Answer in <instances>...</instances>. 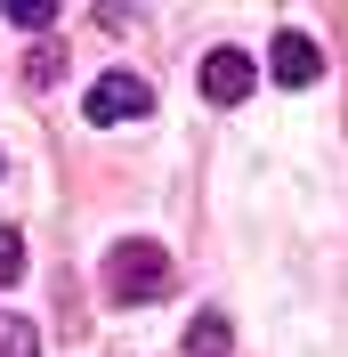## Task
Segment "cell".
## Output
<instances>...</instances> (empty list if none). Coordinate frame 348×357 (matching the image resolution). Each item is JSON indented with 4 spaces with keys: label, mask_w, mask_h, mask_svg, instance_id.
Here are the masks:
<instances>
[{
    "label": "cell",
    "mask_w": 348,
    "mask_h": 357,
    "mask_svg": "<svg viewBox=\"0 0 348 357\" xmlns=\"http://www.w3.org/2000/svg\"><path fill=\"white\" fill-rule=\"evenodd\" d=\"M57 66H65L57 49H33V57H24V82H33V89H49V82H57Z\"/></svg>",
    "instance_id": "9c48e42d"
},
{
    "label": "cell",
    "mask_w": 348,
    "mask_h": 357,
    "mask_svg": "<svg viewBox=\"0 0 348 357\" xmlns=\"http://www.w3.org/2000/svg\"><path fill=\"white\" fill-rule=\"evenodd\" d=\"M162 292H171V252L162 244L138 236V244H113L106 252V301L130 309V301H162Z\"/></svg>",
    "instance_id": "6da1fadb"
},
{
    "label": "cell",
    "mask_w": 348,
    "mask_h": 357,
    "mask_svg": "<svg viewBox=\"0 0 348 357\" xmlns=\"http://www.w3.org/2000/svg\"><path fill=\"white\" fill-rule=\"evenodd\" d=\"M8 24H24V33H49V24H57V0H8Z\"/></svg>",
    "instance_id": "8992f818"
},
{
    "label": "cell",
    "mask_w": 348,
    "mask_h": 357,
    "mask_svg": "<svg viewBox=\"0 0 348 357\" xmlns=\"http://www.w3.org/2000/svg\"><path fill=\"white\" fill-rule=\"evenodd\" d=\"M0 357H41V341H33L24 317H0Z\"/></svg>",
    "instance_id": "52a82bcc"
},
{
    "label": "cell",
    "mask_w": 348,
    "mask_h": 357,
    "mask_svg": "<svg viewBox=\"0 0 348 357\" xmlns=\"http://www.w3.org/2000/svg\"><path fill=\"white\" fill-rule=\"evenodd\" d=\"M17 276H24V236L0 227V284H17Z\"/></svg>",
    "instance_id": "ba28073f"
},
{
    "label": "cell",
    "mask_w": 348,
    "mask_h": 357,
    "mask_svg": "<svg viewBox=\"0 0 348 357\" xmlns=\"http://www.w3.org/2000/svg\"><path fill=\"white\" fill-rule=\"evenodd\" d=\"M154 114V89L138 82V73H97V82H89V122H146Z\"/></svg>",
    "instance_id": "7a4b0ae2"
},
{
    "label": "cell",
    "mask_w": 348,
    "mask_h": 357,
    "mask_svg": "<svg viewBox=\"0 0 348 357\" xmlns=\"http://www.w3.org/2000/svg\"><path fill=\"white\" fill-rule=\"evenodd\" d=\"M227 349H235V333H227V317H219V309H203L195 325H187V357H227Z\"/></svg>",
    "instance_id": "5b68a950"
},
{
    "label": "cell",
    "mask_w": 348,
    "mask_h": 357,
    "mask_svg": "<svg viewBox=\"0 0 348 357\" xmlns=\"http://www.w3.org/2000/svg\"><path fill=\"white\" fill-rule=\"evenodd\" d=\"M267 73H276L283 89H308L316 73H324V49L308 41V33H276V49H267Z\"/></svg>",
    "instance_id": "277c9868"
},
{
    "label": "cell",
    "mask_w": 348,
    "mask_h": 357,
    "mask_svg": "<svg viewBox=\"0 0 348 357\" xmlns=\"http://www.w3.org/2000/svg\"><path fill=\"white\" fill-rule=\"evenodd\" d=\"M251 82H260V66H251L243 49H211V57H203V98H211V106H243Z\"/></svg>",
    "instance_id": "3957f363"
}]
</instances>
